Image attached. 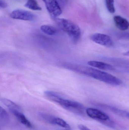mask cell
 <instances>
[{"instance_id": "obj_1", "label": "cell", "mask_w": 129, "mask_h": 130, "mask_svg": "<svg viewBox=\"0 0 129 130\" xmlns=\"http://www.w3.org/2000/svg\"><path fill=\"white\" fill-rule=\"evenodd\" d=\"M62 66L70 70L88 76L111 85L119 86L122 83V80L116 76L96 68L70 63H64Z\"/></svg>"}, {"instance_id": "obj_2", "label": "cell", "mask_w": 129, "mask_h": 130, "mask_svg": "<svg viewBox=\"0 0 129 130\" xmlns=\"http://www.w3.org/2000/svg\"><path fill=\"white\" fill-rule=\"evenodd\" d=\"M58 26L66 33L72 41L76 43L81 37V31L79 27L72 21L64 18L54 19Z\"/></svg>"}, {"instance_id": "obj_3", "label": "cell", "mask_w": 129, "mask_h": 130, "mask_svg": "<svg viewBox=\"0 0 129 130\" xmlns=\"http://www.w3.org/2000/svg\"><path fill=\"white\" fill-rule=\"evenodd\" d=\"M55 102L59 104L66 110L74 113L81 114L83 112L84 107L81 103L77 102L63 98L59 94Z\"/></svg>"}, {"instance_id": "obj_4", "label": "cell", "mask_w": 129, "mask_h": 130, "mask_svg": "<svg viewBox=\"0 0 129 130\" xmlns=\"http://www.w3.org/2000/svg\"><path fill=\"white\" fill-rule=\"evenodd\" d=\"M50 15L53 19L58 18L62 14V10L57 0H42Z\"/></svg>"}, {"instance_id": "obj_5", "label": "cell", "mask_w": 129, "mask_h": 130, "mask_svg": "<svg viewBox=\"0 0 129 130\" xmlns=\"http://www.w3.org/2000/svg\"><path fill=\"white\" fill-rule=\"evenodd\" d=\"M12 19L26 21H32L35 19L36 16L30 11L23 9H16L9 14Z\"/></svg>"}, {"instance_id": "obj_6", "label": "cell", "mask_w": 129, "mask_h": 130, "mask_svg": "<svg viewBox=\"0 0 129 130\" xmlns=\"http://www.w3.org/2000/svg\"><path fill=\"white\" fill-rule=\"evenodd\" d=\"M90 39L95 43L106 47H111L114 44L111 37L104 34H94L91 36Z\"/></svg>"}, {"instance_id": "obj_7", "label": "cell", "mask_w": 129, "mask_h": 130, "mask_svg": "<svg viewBox=\"0 0 129 130\" xmlns=\"http://www.w3.org/2000/svg\"><path fill=\"white\" fill-rule=\"evenodd\" d=\"M86 113L89 117L93 119L102 121H107L110 120V118L107 115L95 108H87Z\"/></svg>"}, {"instance_id": "obj_8", "label": "cell", "mask_w": 129, "mask_h": 130, "mask_svg": "<svg viewBox=\"0 0 129 130\" xmlns=\"http://www.w3.org/2000/svg\"><path fill=\"white\" fill-rule=\"evenodd\" d=\"M103 59L119 67L129 69V59H127L116 57H105L103 58Z\"/></svg>"}, {"instance_id": "obj_9", "label": "cell", "mask_w": 129, "mask_h": 130, "mask_svg": "<svg viewBox=\"0 0 129 130\" xmlns=\"http://www.w3.org/2000/svg\"><path fill=\"white\" fill-rule=\"evenodd\" d=\"M88 64L93 68L99 70L109 71H115V67L110 64L99 61H91L88 62Z\"/></svg>"}, {"instance_id": "obj_10", "label": "cell", "mask_w": 129, "mask_h": 130, "mask_svg": "<svg viewBox=\"0 0 129 130\" xmlns=\"http://www.w3.org/2000/svg\"><path fill=\"white\" fill-rule=\"evenodd\" d=\"M114 21L117 27L120 30L125 31L129 29V21L121 16H114Z\"/></svg>"}, {"instance_id": "obj_11", "label": "cell", "mask_w": 129, "mask_h": 130, "mask_svg": "<svg viewBox=\"0 0 129 130\" xmlns=\"http://www.w3.org/2000/svg\"><path fill=\"white\" fill-rule=\"evenodd\" d=\"M10 111L16 118L23 125L27 127L31 128L32 127V124L26 117L25 116L18 110H10Z\"/></svg>"}, {"instance_id": "obj_12", "label": "cell", "mask_w": 129, "mask_h": 130, "mask_svg": "<svg viewBox=\"0 0 129 130\" xmlns=\"http://www.w3.org/2000/svg\"><path fill=\"white\" fill-rule=\"evenodd\" d=\"M10 121V116L4 108L0 107V123L1 125L5 126Z\"/></svg>"}, {"instance_id": "obj_13", "label": "cell", "mask_w": 129, "mask_h": 130, "mask_svg": "<svg viewBox=\"0 0 129 130\" xmlns=\"http://www.w3.org/2000/svg\"><path fill=\"white\" fill-rule=\"evenodd\" d=\"M40 29L43 33L49 36L55 35L57 32V29L54 27L50 25H42L41 26Z\"/></svg>"}, {"instance_id": "obj_14", "label": "cell", "mask_w": 129, "mask_h": 130, "mask_svg": "<svg viewBox=\"0 0 129 130\" xmlns=\"http://www.w3.org/2000/svg\"><path fill=\"white\" fill-rule=\"evenodd\" d=\"M38 115L39 118L43 121L48 123L55 125V120L56 117L55 116L42 112L39 113Z\"/></svg>"}, {"instance_id": "obj_15", "label": "cell", "mask_w": 129, "mask_h": 130, "mask_svg": "<svg viewBox=\"0 0 129 130\" xmlns=\"http://www.w3.org/2000/svg\"><path fill=\"white\" fill-rule=\"evenodd\" d=\"M1 101L8 108L9 110H18L20 111V107L12 101L5 98L1 99Z\"/></svg>"}, {"instance_id": "obj_16", "label": "cell", "mask_w": 129, "mask_h": 130, "mask_svg": "<svg viewBox=\"0 0 129 130\" xmlns=\"http://www.w3.org/2000/svg\"><path fill=\"white\" fill-rule=\"evenodd\" d=\"M24 6L33 10H41V7L39 6L36 0H27Z\"/></svg>"}, {"instance_id": "obj_17", "label": "cell", "mask_w": 129, "mask_h": 130, "mask_svg": "<svg viewBox=\"0 0 129 130\" xmlns=\"http://www.w3.org/2000/svg\"><path fill=\"white\" fill-rule=\"evenodd\" d=\"M55 125H57L61 127L67 129H70V126L64 120L60 118L55 117L54 121Z\"/></svg>"}, {"instance_id": "obj_18", "label": "cell", "mask_w": 129, "mask_h": 130, "mask_svg": "<svg viewBox=\"0 0 129 130\" xmlns=\"http://www.w3.org/2000/svg\"><path fill=\"white\" fill-rule=\"evenodd\" d=\"M106 6L110 13H114L115 11L114 5V0H105Z\"/></svg>"}, {"instance_id": "obj_19", "label": "cell", "mask_w": 129, "mask_h": 130, "mask_svg": "<svg viewBox=\"0 0 129 130\" xmlns=\"http://www.w3.org/2000/svg\"><path fill=\"white\" fill-rule=\"evenodd\" d=\"M119 38L122 39H129V32H125L119 35Z\"/></svg>"}, {"instance_id": "obj_20", "label": "cell", "mask_w": 129, "mask_h": 130, "mask_svg": "<svg viewBox=\"0 0 129 130\" xmlns=\"http://www.w3.org/2000/svg\"><path fill=\"white\" fill-rule=\"evenodd\" d=\"M7 3L4 0H0V7L1 8H5L7 7Z\"/></svg>"}, {"instance_id": "obj_21", "label": "cell", "mask_w": 129, "mask_h": 130, "mask_svg": "<svg viewBox=\"0 0 129 130\" xmlns=\"http://www.w3.org/2000/svg\"><path fill=\"white\" fill-rule=\"evenodd\" d=\"M78 127L80 130H91L82 124H80L78 126Z\"/></svg>"}, {"instance_id": "obj_22", "label": "cell", "mask_w": 129, "mask_h": 130, "mask_svg": "<svg viewBox=\"0 0 129 130\" xmlns=\"http://www.w3.org/2000/svg\"><path fill=\"white\" fill-rule=\"evenodd\" d=\"M123 55L125 56H129V51H127V52H126L124 53H123Z\"/></svg>"}, {"instance_id": "obj_23", "label": "cell", "mask_w": 129, "mask_h": 130, "mask_svg": "<svg viewBox=\"0 0 129 130\" xmlns=\"http://www.w3.org/2000/svg\"><path fill=\"white\" fill-rule=\"evenodd\" d=\"M125 117H126L128 118H129V112H126Z\"/></svg>"}, {"instance_id": "obj_24", "label": "cell", "mask_w": 129, "mask_h": 130, "mask_svg": "<svg viewBox=\"0 0 129 130\" xmlns=\"http://www.w3.org/2000/svg\"><path fill=\"white\" fill-rule=\"evenodd\" d=\"M70 130L66 129V130Z\"/></svg>"}]
</instances>
